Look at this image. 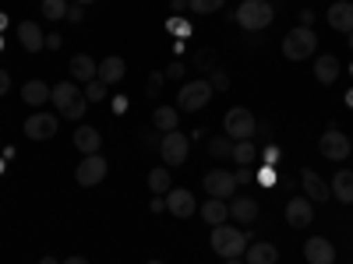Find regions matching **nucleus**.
I'll use <instances>...</instances> for the list:
<instances>
[{"instance_id":"nucleus-3","label":"nucleus","mask_w":353,"mask_h":264,"mask_svg":"<svg viewBox=\"0 0 353 264\" xmlns=\"http://www.w3.org/2000/svg\"><path fill=\"white\" fill-rule=\"evenodd\" d=\"M248 240H251V236H248L244 229H233V226H226V222L212 229V250H216L219 257H226V261H230V257H241V254L248 250Z\"/></svg>"},{"instance_id":"nucleus-9","label":"nucleus","mask_w":353,"mask_h":264,"mask_svg":"<svg viewBox=\"0 0 353 264\" xmlns=\"http://www.w3.org/2000/svg\"><path fill=\"white\" fill-rule=\"evenodd\" d=\"M74 180L81 184V187H96V184H103L106 180V159L96 152V155H85L81 162H78V169H74Z\"/></svg>"},{"instance_id":"nucleus-54","label":"nucleus","mask_w":353,"mask_h":264,"mask_svg":"<svg viewBox=\"0 0 353 264\" xmlns=\"http://www.w3.org/2000/svg\"><path fill=\"white\" fill-rule=\"evenodd\" d=\"M0 169H4V166H0Z\"/></svg>"},{"instance_id":"nucleus-16","label":"nucleus","mask_w":353,"mask_h":264,"mask_svg":"<svg viewBox=\"0 0 353 264\" xmlns=\"http://www.w3.org/2000/svg\"><path fill=\"white\" fill-rule=\"evenodd\" d=\"M304 257H307V264H332L336 261V247L325 236H314V240L304 243Z\"/></svg>"},{"instance_id":"nucleus-45","label":"nucleus","mask_w":353,"mask_h":264,"mask_svg":"<svg viewBox=\"0 0 353 264\" xmlns=\"http://www.w3.org/2000/svg\"><path fill=\"white\" fill-rule=\"evenodd\" d=\"M170 8H173V11H184V8H188V0H170Z\"/></svg>"},{"instance_id":"nucleus-6","label":"nucleus","mask_w":353,"mask_h":264,"mask_svg":"<svg viewBox=\"0 0 353 264\" xmlns=\"http://www.w3.org/2000/svg\"><path fill=\"white\" fill-rule=\"evenodd\" d=\"M223 127H226V138H233V141H248V138H254L258 120H254V113H251V109H244V106H233V109L226 113Z\"/></svg>"},{"instance_id":"nucleus-37","label":"nucleus","mask_w":353,"mask_h":264,"mask_svg":"<svg viewBox=\"0 0 353 264\" xmlns=\"http://www.w3.org/2000/svg\"><path fill=\"white\" fill-rule=\"evenodd\" d=\"M163 78H166V74H152V81H149V96H159V88H163Z\"/></svg>"},{"instance_id":"nucleus-44","label":"nucleus","mask_w":353,"mask_h":264,"mask_svg":"<svg viewBox=\"0 0 353 264\" xmlns=\"http://www.w3.org/2000/svg\"><path fill=\"white\" fill-rule=\"evenodd\" d=\"M181 74H184V67H181V64H173V67L166 71V78H181Z\"/></svg>"},{"instance_id":"nucleus-21","label":"nucleus","mask_w":353,"mask_h":264,"mask_svg":"<svg viewBox=\"0 0 353 264\" xmlns=\"http://www.w3.org/2000/svg\"><path fill=\"white\" fill-rule=\"evenodd\" d=\"M124 71H128V64L121 60V56H106V60H99V71H96V78L103 81V85H117L124 78Z\"/></svg>"},{"instance_id":"nucleus-15","label":"nucleus","mask_w":353,"mask_h":264,"mask_svg":"<svg viewBox=\"0 0 353 264\" xmlns=\"http://www.w3.org/2000/svg\"><path fill=\"white\" fill-rule=\"evenodd\" d=\"M329 25L343 36L353 32V0H336V4L329 8Z\"/></svg>"},{"instance_id":"nucleus-38","label":"nucleus","mask_w":353,"mask_h":264,"mask_svg":"<svg viewBox=\"0 0 353 264\" xmlns=\"http://www.w3.org/2000/svg\"><path fill=\"white\" fill-rule=\"evenodd\" d=\"M8 88H11V74L0 67V96H8Z\"/></svg>"},{"instance_id":"nucleus-4","label":"nucleus","mask_w":353,"mask_h":264,"mask_svg":"<svg viewBox=\"0 0 353 264\" xmlns=\"http://www.w3.org/2000/svg\"><path fill=\"white\" fill-rule=\"evenodd\" d=\"M209 99H212V81H209V78L184 81L181 92H176V102H181L184 113H198L201 106H209Z\"/></svg>"},{"instance_id":"nucleus-31","label":"nucleus","mask_w":353,"mask_h":264,"mask_svg":"<svg viewBox=\"0 0 353 264\" xmlns=\"http://www.w3.org/2000/svg\"><path fill=\"white\" fill-rule=\"evenodd\" d=\"M209 155H212V159H226V155H233V138H226V134L212 138V141H209Z\"/></svg>"},{"instance_id":"nucleus-52","label":"nucleus","mask_w":353,"mask_h":264,"mask_svg":"<svg viewBox=\"0 0 353 264\" xmlns=\"http://www.w3.org/2000/svg\"><path fill=\"white\" fill-rule=\"evenodd\" d=\"M346 39H350V46H353V32H350V36H346Z\"/></svg>"},{"instance_id":"nucleus-41","label":"nucleus","mask_w":353,"mask_h":264,"mask_svg":"<svg viewBox=\"0 0 353 264\" xmlns=\"http://www.w3.org/2000/svg\"><path fill=\"white\" fill-rule=\"evenodd\" d=\"M124 109H128V99L117 96V99H113V113H124Z\"/></svg>"},{"instance_id":"nucleus-13","label":"nucleus","mask_w":353,"mask_h":264,"mask_svg":"<svg viewBox=\"0 0 353 264\" xmlns=\"http://www.w3.org/2000/svg\"><path fill=\"white\" fill-rule=\"evenodd\" d=\"M230 219L241 222V226H254V222H258V201L248 197V194L233 197V201H230Z\"/></svg>"},{"instance_id":"nucleus-49","label":"nucleus","mask_w":353,"mask_h":264,"mask_svg":"<svg viewBox=\"0 0 353 264\" xmlns=\"http://www.w3.org/2000/svg\"><path fill=\"white\" fill-rule=\"evenodd\" d=\"M74 4H81V8H85V4H96V0H74Z\"/></svg>"},{"instance_id":"nucleus-18","label":"nucleus","mask_w":353,"mask_h":264,"mask_svg":"<svg viewBox=\"0 0 353 264\" xmlns=\"http://www.w3.org/2000/svg\"><path fill=\"white\" fill-rule=\"evenodd\" d=\"M18 43L28 50V53H39L46 46V36L36 21H18Z\"/></svg>"},{"instance_id":"nucleus-51","label":"nucleus","mask_w":353,"mask_h":264,"mask_svg":"<svg viewBox=\"0 0 353 264\" xmlns=\"http://www.w3.org/2000/svg\"><path fill=\"white\" fill-rule=\"evenodd\" d=\"M346 102H350V106H353V92H350V96H346Z\"/></svg>"},{"instance_id":"nucleus-48","label":"nucleus","mask_w":353,"mask_h":264,"mask_svg":"<svg viewBox=\"0 0 353 264\" xmlns=\"http://www.w3.org/2000/svg\"><path fill=\"white\" fill-rule=\"evenodd\" d=\"M226 264H248V261H241V257H230Z\"/></svg>"},{"instance_id":"nucleus-35","label":"nucleus","mask_w":353,"mask_h":264,"mask_svg":"<svg viewBox=\"0 0 353 264\" xmlns=\"http://www.w3.org/2000/svg\"><path fill=\"white\" fill-rule=\"evenodd\" d=\"M233 180H237V184H251V180H254V173H251L248 166H241L237 173H233Z\"/></svg>"},{"instance_id":"nucleus-29","label":"nucleus","mask_w":353,"mask_h":264,"mask_svg":"<svg viewBox=\"0 0 353 264\" xmlns=\"http://www.w3.org/2000/svg\"><path fill=\"white\" fill-rule=\"evenodd\" d=\"M254 155H258V148H254L251 138L248 141H233V162H237V166H251Z\"/></svg>"},{"instance_id":"nucleus-19","label":"nucleus","mask_w":353,"mask_h":264,"mask_svg":"<svg viewBox=\"0 0 353 264\" xmlns=\"http://www.w3.org/2000/svg\"><path fill=\"white\" fill-rule=\"evenodd\" d=\"M74 148H78L81 155H96V152L103 148V134H99L96 127H78V131H74Z\"/></svg>"},{"instance_id":"nucleus-36","label":"nucleus","mask_w":353,"mask_h":264,"mask_svg":"<svg viewBox=\"0 0 353 264\" xmlns=\"http://www.w3.org/2000/svg\"><path fill=\"white\" fill-rule=\"evenodd\" d=\"M170 32H176V36H188L191 28H188V25H184L181 18H173V21H170Z\"/></svg>"},{"instance_id":"nucleus-46","label":"nucleus","mask_w":353,"mask_h":264,"mask_svg":"<svg viewBox=\"0 0 353 264\" xmlns=\"http://www.w3.org/2000/svg\"><path fill=\"white\" fill-rule=\"evenodd\" d=\"M64 264H88V261H85V257H68Z\"/></svg>"},{"instance_id":"nucleus-7","label":"nucleus","mask_w":353,"mask_h":264,"mask_svg":"<svg viewBox=\"0 0 353 264\" xmlns=\"http://www.w3.org/2000/svg\"><path fill=\"white\" fill-rule=\"evenodd\" d=\"M188 152H191V138H188V134H181V131L163 134L159 155H163L166 166H184V162H188Z\"/></svg>"},{"instance_id":"nucleus-42","label":"nucleus","mask_w":353,"mask_h":264,"mask_svg":"<svg viewBox=\"0 0 353 264\" xmlns=\"http://www.w3.org/2000/svg\"><path fill=\"white\" fill-rule=\"evenodd\" d=\"M276 180V173L272 169H265V173H258V184H272Z\"/></svg>"},{"instance_id":"nucleus-10","label":"nucleus","mask_w":353,"mask_h":264,"mask_svg":"<svg viewBox=\"0 0 353 264\" xmlns=\"http://www.w3.org/2000/svg\"><path fill=\"white\" fill-rule=\"evenodd\" d=\"M201 184L209 190V197H219V201H230L233 190H237V180H233V173H226V169H209Z\"/></svg>"},{"instance_id":"nucleus-32","label":"nucleus","mask_w":353,"mask_h":264,"mask_svg":"<svg viewBox=\"0 0 353 264\" xmlns=\"http://www.w3.org/2000/svg\"><path fill=\"white\" fill-rule=\"evenodd\" d=\"M106 88H110V85H103L99 78L85 81V99H88V102H103V99H106Z\"/></svg>"},{"instance_id":"nucleus-28","label":"nucleus","mask_w":353,"mask_h":264,"mask_svg":"<svg viewBox=\"0 0 353 264\" xmlns=\"http://www.w3.org/2000/svg\"><path fill=\"white\" fill-rule=\"evenodd\" d=\"M152 124H156V131H163V134L176 131V109H173V106H159V109L152 113Z\"/></svg>"},{"instance_id":"nucleus-53","label":"nucleus","mask_w":353,"mask_h":264,"mask_svg":"<svg viewBox=\"0 0 353 264\" xmlns=\"http://www.w3.org/2000/svg\"><path fill=\"white\" fill-rule=\"evenodd\" d=\"M149 264H163V261H149Z\"/></svg>"},{"instance_id":"nucleus-25","label":"nucleus","mask_w":353,"mask_h":264,"mask_svg":"<svg viewBox=\"0 0 353 264\" xmlns=\"http://www.w3.org/2000/svg\"><path fill=\"white\" fill-rule=\"evenodd\" d=\"M244 261L248 264H276L279 261V250L272 243H254V247L244 250Z\"/></svg>"},{"instance_id":"nucleus-20","label":"nucleus","mask_w":353,"mask_h":264,"mask_svg":"<svg viewBox=\"0 0 353 264\" xmlns=\"http://www.w3.org/2000/svg\"><path fill=\"white\" fill-rule=\"evenodd\" d=\"M314 78H318L321 85H332V81L339 78V56H336V53H321L318 60H314Z\"/></svg>"},{"instance_id":"nucleus-8","label":"nucleus","mask_w":353,"mask_h":264,"mask_svg":"<svg viewBox=\"0 0 353 264\" xmlns=\"http://www.w3.org/2000/svg\"><path fill=\"white\" fill-rule=\"evenodd\" d=\"M318 152L325 155L329 162H343V159L353 152V144H350V138H346V134H339L336 127H329L325 134L318 138Z\"/></svg>"},{"instance_id":"nucleus-12","label":"nucleus","mask_w":353,"mask_h":264,"mask_svg":"<svg viewBox=\"0 0 353 264\" xmlns=\"http://www.w3.org/2000/svg\"><path fill=\"white\" fill-rule=\"evenodd\" d=\"M25 134L32 141H50L57 134V116L53 113H32L25 120Z\"/></svg>"},{"instance_id":"nucleus-17","label":"nucleus","mask_w":353,"mask_h":264,"mask_svg":"<svg viewBox=\"0 0 353 264\" xmlns=\"http://www.w3.org/2000/svg\"><path fill=\"white\" fill-rule=\"evenodd\" d=\"M301 184H304V194H307V201H329L332 197V190H329V184L325 180H321V176L314 173V169H304L301 173Z\"/></svg>"},{"instance_id":"nucleus-39","label":"nucleus","mask_w":353,"mask_h":264,"mask_svg":"<svg viewBox=\"0 0 353 264\" xmlns=\"http://www.w3.org/2000/svg\"><path fill=\"white\" fill-rule=\"evenodd\" d=\"M212 88H230V78H226L223 71H216V74H212Z\"/></svg>"},{"instance_id":"nucleus-30","label":"nucleus","mask_w":353,"mask_h":264,"mask_svg":"<svg viewBox=\"0 0 353 264\" xmlns=\"http://www.w3.org/2000/svg\"><path fill=\"white\" fill-rule=\"evenodd\" d=\"M68 0H43V18H50V21H64L68 18Z\"/></svg>"},{"instance_id":"nucleus-27","label":"nucleus","mask_w":353,"mask_h":264,"mask_svg":"<svg viewBox=\"0 0 353 264\" xmlns=\"http://www.w3.org/2000/svg\"><path fill=\"white\" fill-rule=\"evenodd\" d=\"M149 190H152V194H170V190H173V184H170V166L149 169Z\"/></svg>"},{"instance_id":"nucleus-22","label":"nucleus","mask_w":353,"mask_h":264,"mask_svg":"<svg viewBox=\"0 0 353 264\" xmlns=\"http://www.w3.org/2000/svg\"><path fill=\"white\" fill-rule=\"evenodd\" d=\"M201 219L209 222L212 229H216V226H223V222L230 219V204H226V201H219V197H209V201L201 204Z\"/></svg>"},{"instance_id":"nucleus-14","label":"nucleus","mask_w":353,"mask_h":264,"mask_svg":"<svg viewBox=\"0 0 353 264\" xmlns=\"http://www.w3.org/2000/svg\"><path fill=\"white\" fill-rule=\"evenodd\" d=\"M286 219H290L293 229H307L311 219H314L311 201H307V197H290V204H286Z\"/></svg>"},{"instance_id":"nucleus-26","label":"nucleus","mask_w":353,"mask_h":264,"mask_svg":"<svg viewBox=\"0 0 353 264\" xmlns=\"http://www.w3.org/2000/svg\"><path fill=\"white\" fill-rule=\"evenodd\" d=\"M21 99H25V106H43V102L50 99V88H46L39 78H32V81L21 85Z\"/></svg>"},{"instance_id":"nucleus-47","label":"nucleus","mask_w":353,"mask_h":264,"mask_svg":"<svg viewBox=\"0 0 353 264\" xmlns=\"http://www.w3.org/2000/svg\"><path fill=\"white\" fill-rule=\"evenodd\" d=\"M39 264H61V261H57V257H43Z\"/></svg>"},{"instance_id":"nucleus-40","label":"nucleus","mask_w":353,"mask_h":264,"mask_svg":"<svg viewBox=\"0 0 353 264\" xmlns=\"http://www.w3.org/2000/svg\"><path fill=\"white\" fill-rule=\"evenodd\" d=\"M141 141H145V144H149V148H159V144H163V138H159V134H145Z\"/></svg>"},{"instance_id":"nucleus-24","label":"nucleus","mask_w":353,"mask_h":264,"mask_svg":"<svg viewBox=\"0 0 353 264\" xmlns=\"http://www.w3.org/2000/svg\"><path fill=\"white\" fill-rule=\"evenodd\" d=\"M329 190H332V197H336V201H343V204H353V173H350V169H339Z\"/></svg>"},{"instance_id":"nucleus-2","label":"nucleus","mask_w":353,"mask_h":264,"mask_svg":"<svg viewBox=\"0 0 353 264\" xmlns=\"http://www.w3.org/2000/svg\"><path fill=\"white\" fill-rule=\"evenodd\" d=\"M276 18L272 4L269 0H241V8H237V25L248 28V32H261V28H269Z\"/></svg>"},{"instance_id":"nucleus-34","label":"nucleus","mask_w":353,"mask_h":264,"mask_svg":"<svg viewBox=\"0 0 353 264\" xmlns=\"http://www.w3.org/2000/svg\"><path fill=\"white\" fill-rule=\"evenodd\" d=\"M68 21H71V25H81V21H85V8H81V4H71V8H68Z\"/></svg>"},{"instance_id":"nucleus-33","label":"nucleus","mask_w":353,"mask_h":264,"mask_svg":"<svg viewBox=\"0 0 353 264\" xmlns=\"http://www.w3.org/2000/svg\"><path fill=\"white\" fill-rule=\"evenodd\" d=\"M226 4V0H188V8L194 11V14H212V11H219Z\"/></svg>"},{"instance_id":"nucleus-50","label":"nucleus","mask_w":353,"mask_h":264,"mask_svg":"<svg viewBox=\"0 0 353 264\" xmlns=\"http://www.w3.org/2000/svg\"><path fill=\"white\" fill-rule=\"evenodd\" d=\"M4 25H8V18H4V14H0V28H4Z\"/></svg>"},{"instance_id":"nucleus-1","label":"nucleus","mask_w":353,"mask_h":264,"mask_svg":"<svg viewBox=\"0 0 353 264\" xmlns=\"http://www.w3.org/2000/svg\"><path fill=\"white\" fill-rule=\"evenodd\" d=\"M50 99L53 106L64 113V120H81V113H85V96L78 92V85L74 81H61V85H53L50 88Z\"/></svg>"},{"instance_id":"nucleus-23","label":"nucleus","mask_w":353,"mask_h":264,"mask_svg":"<svg viewBox=\"0 0 353 264\" xmlns=\"http://www.w3.org/2000/svg\"><path fill=\"white\" fill-rule=\"evenodd\" d=\"M96 71H99V64H96L88 53H74V56H71V78H78V81H92Z\"/></svg>"},{"instance_id":"nucleus-5","label":"nucleus","mask_w":353,"mask_h":264,"mask_svg":"<svg viewBox=\"0 0 353 264\" xmlns=\"http://www.w3.org/2000/svg\"><path fill=\"white\" fill-rule=\"evenodd\" d=\"M314 50H318V39H314L311 28H304V25L290 28L286 39H283V53L290 56V60H307V56H311Z\"/></svg>"},{"instance_id":"nucleus-11","label":"nucleus","mask_w":353,"mask_h":264,"mask_svg":"<svg viewBox=\"0 0 353 264\" xmlns=\"http://www.w3.org/2000/svg\"><path fill=\"white\" fill-rule=\"evenodd\" d=\"M166 212H170V215H176V219H191V215L198 212V201H194V194H191V190L176 187V190H170V194H166Z\"/></svg>"},{"instance_id":"nucleus-43","label":"nucleus","mask_w":353,"mask_h":264,"mask_svg":"<svg viewBox=\"0 0 353 264\" xmlns=\"http://www.w3.org/2000/svg\"><path fill=\"white\" fill-rule=\"evenodd\" d=\"M311 21H314V14H311V11H301V25L311 28Z\"/></svg>"}]
</instances>
